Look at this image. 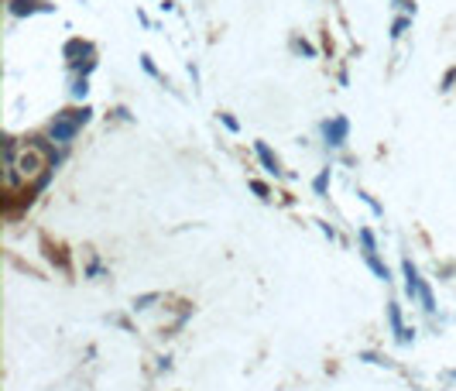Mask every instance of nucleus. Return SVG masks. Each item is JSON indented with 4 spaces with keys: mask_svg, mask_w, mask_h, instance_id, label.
Wrapping results in <instances>:
<instances>
[{
    "mask_svg": "<svg viewBox=\"0 0 456 391\" xmlns=\"http://www.w3.org/2000/svg\"><path fill=\"white\" fill-rule=\"evenodd\" d=\"M45 172V155L38 151V148H24L21 155H17V175H21V182H31V179H38Z\"/></svg>",
    "mask_w": 456,
    "mask_h": 391,
    "instance_id": "obj_1",
    "label": "nucleus"
},
{
    "mask_svg": "<svg viewBox=\"0 0 456 391\" xmlns=\"http://www.w3.org/2000/svg\"><path fill=\"white\" fill-rule=\"evenodd\" d=\"M76 131H79V124L69 117V110H66V113H59V117L48 124V137H52V141H59V144H69V141L76 137Z\"/></svg>",
    "mask_w": 456,
    "mask_h": 391,
    "instance_id": "obj_2",
    "label": "nucleus"
},
{
    "mask_svg": "<svg viewBox=\"0 0 456 391\" xmlns=\"http://www.w3.org/2000/svg\"><path fill=\"white\" fill-rule=\"evenodd\" d=\"M254 151H258L261 165H265V169H268L272 175H281V169H278V158H274L272 151H268V144H265V141H258V144H254Z\"/></svg>",
    "mask_w": 456,
    "mask_h": 391,
    "instance_id": "obj_3",
    "label": "nucleus"
},
{
    "mask_svg": "<svg viewBox=\"0 0 456 391\" xmlns=\"http://www.w3.org/2000/svg\"><path fill=\"white\" fill-rule=\"evenodd\" d=\"M326 137H330V144H343V137H347V120L336 117L333 124H326Z\"/></svg>",
    "mask_w": 456,
    "mask_h": 391,
    "instance_id": "obj_4",
    "label": "nucleus"
},
{
    "mask_svg": "<svg viewBox=\"0 0 456 391\" xmlns=\"http://www.w3.org/2000/svg\"><path fill=\"white\" fill-rule=\"evenodd\" d=\"M419 285H422L419 271L412 268V261H405V292H408V295H419Z\"/></svg>",
    "mask_w": 456,
    "mask_h": 391,
    "instance_id": "obj_5",
    "label": "nucleus"
},
{
    "mask_svg": "<svg viewBox=\"0 0 456 391\" xmlns=\"http://www.w3.org/2000/svg\"><path fill=\"white\" fill-rule=\"evenodd\" d=\"M388 319H391V330L398 333V340H401V343H408L412 336H408V330L401 326V316H398V305H391V309H388Z\"/></svg>",
    "mask_w": 456,
    "mask_h": 391,
    "instance_id": "obj_6",
    "label": "nucleus"
},
{
    "mask_svg": "<svg viewBox=\"0 0 456 391\" xmlns=\"http://www.w3.org/2000/svg\"><path fill=\"white\" fill-rule=\"evenodd\" d=\"M35 10H45V7H38V0H10V14H35Z\"/></svg>",
    "mask_w": 456,
    "mask_h": 391,
    "instance_id": "obj_7",
    "label": "nucleus"
},
{
    "mask_svg": "<svg viewBox=\"0 0 456 391\" xmlns=\"http://www.w3.org/2000/svg\"><path fill=\"white\" fill-rule=\"evenodd\" d=\"M162 295L158 292H148V295H141V298H134V309H151L155 302H158Z\"/></svg>",
    "mask_w": 456,
    "mask_h": 391,
    "instance_id": "obj_8",
    "label": "nucleus"
},
{
    "mask_svg": "<svg viewBox=\"0 0 456 391\" xmlns=\"http://www.w3.org/2000/svg\"><path fill=\"white\" fill-rule=\"evenodd\" d=\"M419 298H422V305L433 312L436 309V298H433V292H429V285H419Z\"/></svg>",
    "mask_w": 456,
    "mask_h": 391,
    "instance_id": "obj_9",
    "label": "nucleus"
},
{
    "mask_svg": "<svg viewBox=\"0 0 456 391\" xmlns=\"http://www.w3.org/2000/svg\"><path fill=\"white\" fill-rule=\"evenodd\" d=\"M69 117H73V120H76V124L83 127V124L90 120V106H83V110H69Z\"/></svg>",
    "mask_w": 456,
    "mask_h": 391,
    "instance_id": "obj_10",
    "label": "nucleus"
},
{
    "mask_svg": "<svg viewBox=\"0 0 456 391\" xmlns=\"http://www.w3.org/2000/svg\"><path fill=\"white\" fill-rule=\"evenodd\" d=\"M361 240H364V254H377V251H374V237H370V230H361Z\"/></svg>",
    "mask_w": 456,
    "mask_h": 391,
    "instance_id": "obj_11",
    "label": "nucleus"
},
{
    "mask_svg": "<svg viewBox=\"0 0 456 391\" xmlns=\"http://www.w3.org/2000/svg\"><path fill=\"white\" fill-rule=\"evenodd\" d=\"M405 28H408V17H398V21H395V31H391V35H395V38H401V35H405Z\"/></svg>",
    "mask_w": 456,
    "mask_h": 391,
    "instance_id": "obj_12",
    "label": "nucleus"
},
{
    "mask_svg": "<svg viewBox=\"0 0 456 391\" xmlns=\"http://www.w3.org/2000/svg\"><path fill=\"white\" fill-rule=\"evenodd\" d=\"M326 182H330V172H323V175H319V179L312 182V186H316V193H319V196L326 193Z\"/></svg>",
    "mask_w": 456,
    "mask_h": 391,
    "instance_id": "obj_13",
    "label": "nucleus"
},
{
    "mask_svg": "<svg viewBox=\"0 0 456 391\" xmlns=\"http://www.w3.org/2000/svg\"><path fill=\"white\" fill-rule=\"evenodd\" d=\"M251 189L261 196V199H268V186H265V182H251Z\"/></svg>",
    "mask_w": 456,
    "mask_h": 391,
    "instance_id": "obj_14",
    "label": "nucleus"
}]
</instances>
